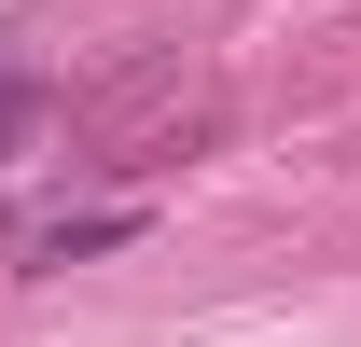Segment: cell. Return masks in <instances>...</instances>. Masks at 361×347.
<instances>
[{"label":"cell","mask_w":361,"mask_h":347,"mask_svg":"<svg viewBox=\"0 0 361 347\" xmlns=\"http://www.w3.org/2000/svg\"><path fill=\"white\" fill-rule=\"evenodd\" d=\"M42 139H56V84H42V70H0V167L42 153Z\"/></svg>","instance_id":"7a4b0ae2"},{"label":"cell","mask_w":361,"mask_h":347,"mask_svg":"<svg viewBox=\"0 0 361 347\" xmlns=\"http://www.w3.org/2000/svg\"><path fill=\"white\" fill-rule=\"evenodd\" d=\"M126 236H153V209H56L14 236V264H97V250H126Z\"/></svg>","instance_id":"6da1fadb"}]
</instances>
